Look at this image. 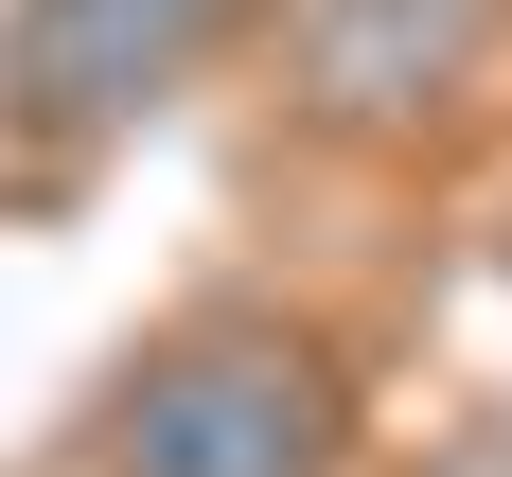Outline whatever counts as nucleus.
<instances>
[{
  "label": "nucleus",
  "instance_id": "nucleus-1",
  "mask_svg": "<svg viewBox=\"0 0 512 477\" xmlns=\"http://www.w3.org/2000/svg\"><path fill=\"white\" fill-rule=\"evenodd\" d=\"M106 477H318L336 460V389L301 336H177L106 389L89 424Z\"/></svg>",
  "mask_w": 512,
  "mask_h": 477
},
{
  "label": "nucleus",
  "instance_id": "nucleus-2",
  "mask_svg": "<svg viewBox=\"0 0 512 477\" xmlns=\"http://www.w3.org/2000/svg\"><path fill=\"white\" fill-rule=\"evenodd\" d=\"M212 36H230V0H18L0 18V89L36 124H142L159 89H195Z\"/></svg>",
  "mask_w": 512,
  "mask_h": 477
}]
</instances>
